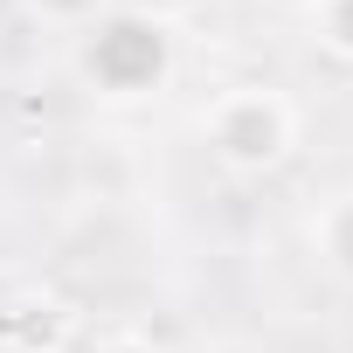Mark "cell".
I'll use <instances>...</instances> for the list:
<instances>
[{"mask_svg":"<svg viewBox=\"0 0 353 353\" xmlns=\"http://www.w3.org/2000/svg\"><path fill=\"white\" fill-rule=\"evenodd\" d=\"M77 70L97 97H152L173 83L181 70V42H173V21L159 14H139V8H118L104 21H90V35L77 42Z\"/></svg>","mask_w":353,"mask_h":353,"instance_id":"cell-1","label":"cell"},{"mask_svg":"<svg viewBox=\"0 0 353 353\" xmlns=\"http://www.w3.org/2000/svg\"><path fill=\"white\" fill-rule=\"evenodd\" d=\"M28 8L49 28H90V21H104V0H28Z\"/></svg>","mask_w":353,"mask_h":353,"instance_id":"cell-6","label":"cell"},{"mask_svg":"<svg viewBox=\"0 0 353 353\" xmlns=\"http://www.w3.org/2000/svg\"><path fill=\"white\" fill-rule=\"evenodd\" d=\"M208 152L229 166V173H270L291 159L298 145V104L270 83H243V90H222L208 104Z\"/></svg>","mask_w":353,"mask_h":353,"instance_id":"cell-2","label":"cell"},{"mask_svg":"<svg viewBox=\"0 0 353 353\" xmlns=\"http://www.w3.org/2000/svg\"><path fill=\"white\" fill-rule=\"evenodd\" d=\"M97 353H159V346H152V339H132V332H125V339H104Z\"/></svg>","mask_w":353,"mask_h":353,"instance_id":"cell-7","label":"cell"},{"mask_svg":"<svg viewBox=\"0 0 353 353\" xmlns=\"http://www.w3.org/2000/svg\"><path fill=\"white\" fill-rule=\"evenodd\" d=\"M270 8H284V14H312L319 0H270Z\"/></svg>","mask_w":353,"mask_h":353,"instance_id":"cell-8","label":"cell"},{"mask_svg":"<svg viewBox=\"0 0 353 353\" xmlns=\"http://www.w3.org/2000/svg\"><path fill=\"white\" fill-rule=\"evenodd\" d=\"M70 332H77V312L49 291H28V298L0 305V353H63Z\"/></svg>","mask_w":353,"mask_h":353,"instance_id":"cell-3","label":"cell"},{"mask_svg":"<svg viewBox=\"0 0 353 353\" xmlns=\"http://www.w3.org/2000/svg\"><path fill=\"white\" fill-rule=\"evenodd\" d=\"M312 243H319V256H325V270L353 284V194H339V201H325V215L312 222Z\"/></svg>","mask_w":353,"mask_h":353,"instance_id":"cell-4","label":"cell"},{"mask_svg":"<svg viewBox=\"0 0 353 353\" xmlns=\"http://www.w3.org/2000/svg\"><path fill=\"white\" fill-rule=\"evenodd\" d=\"M312 35H319L325 56L353 63V0H319V8H312Z\"/></svg>","mask_w":353,"mask_h":353,"instance_id":"cell-5","label":"cell"}]
</instances>
